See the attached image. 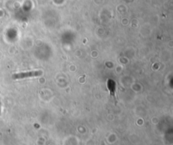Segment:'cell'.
Listing matches in <instances>:
<instances>
[{"instance_id":"1","label":"cell","mask_w":173,"mask_h":145,"mask_svg":"<svg viewBox=\"0 0 173 145\" xmlns=\"http://www.w3.org/2000/svg\"><path fill=\"white\" fill-rule=\"evenodd\" d=\"M42 74L41 71H30V72H26V73H18L14 74L13 76V79L14 80L17 79H26V78H31V77H36L39 76Z\"/></svg>"}]
</instances>
